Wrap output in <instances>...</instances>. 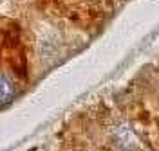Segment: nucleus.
Returning a JSON list of instances; mask_svg holds the SVG:
<instances>
[{"mask_svg": "<svg viewBox=\"0 0 159 151\" xmlns=\"http://www.w3.org/2000/svg\"><path fill=\"white\" fill-rule=\"evenodd\" d=\"M13 97H15V85L6 74L0 72V104H7Z\"/></svg>", "mask_w": 159, "mask_h": 151, "instance_id": "obj_2", "label": "nucleus"}, {"mask_svg": "<svg viewBox=\"0 0 159 151\" xmlns=\"http://www.w3.org/2000/svg\"><path fill=\"white\" fill-rule=\"evenodd\" d=\"M114 141L118 144V148H121L123 151H132L138 148L136 135L127 124H119V126L114 128Z\"/></svg>", "mask_w": 159, "mask_h": 151, "instance_id": "obj_1", "label": "nucleus"}]
</instances>
